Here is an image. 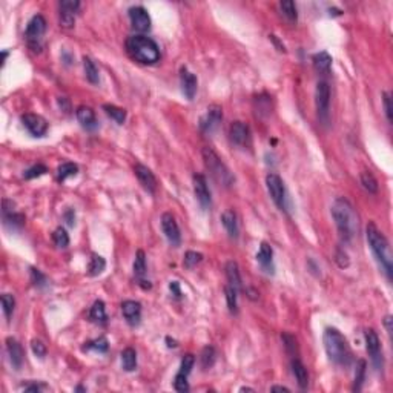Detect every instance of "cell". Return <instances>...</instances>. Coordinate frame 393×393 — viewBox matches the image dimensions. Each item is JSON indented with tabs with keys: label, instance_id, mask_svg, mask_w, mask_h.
Segmentation results:
<instances>
[{
	"label": "cell",
	"instance_id": "obj_28",
	"mask_svg": "<svg viewBox=\"0 0 393 393\" xmlns=\"http://www.w3.org/2000/svg\"><path fill=\"white\" fill-rule=\"evenodd\" d=\"M83 68H84V75L88 78V81L93 84H99V81H100L99 69L90 57H83Z\"/></svg>",
	"mask_w": 393,
	"mask_h": 393
},
{
	"label": "cell",
	"instance_id": "obj_38",
	"mask_svg": "<svg viewBox=\"0 0 393 393\" xmlns=\"http://www.w3.org/2000/svg\"><path fill=\"white\" fill-rule=\"evenodd\" d=\"M366 361L364 360H360L358 364H357V370H355V382H354V390L358 391L361 390V385L364 382V378H366Z\"/></svg>",
	"mask_w": 393,
	"mask_h": 393
},
{
	"label": "cell",
	"instance_id": "obj_37",
	"mask_svg": "<svg viewBox=\"0 0 393 393\" xmlns=\"http://www.w3.org/2000/svg\"><path fill=\"white\" fill-rule=\"evenodd\" d=\"M108 339L105 336H100L97 339H93L83 345V351H96V352H106L108 351Z\"/></svg>",
	"mask_w": 393,
	"mask_h": 393
},
{
	"label": "cell",
	"instance_id": "obj_43",
	"mask_svg": "<svg viewBox=\"0 0 393 393\" xmlns=\"http://www.w3.org/2000/svg\"><path fill=\"white\" fill-rule=\"evenodd\" d=\"M201 261H203V255H201V253L194 252V250H189V252H186V255H185L183 265H185V268H188V269H194L198 263H201Z\"/></svg>",
	"mask_w": 393,
	"mask_h": 393
},
{
	"label": "cell",
	"instance_id": "obj_1",
	"mask_svg": "<svg viewBox=\"0 0 393 393\" xmlns=\"http://www.w3.org/2000/svg\"><path fill=\"white\" fill-rule=\"evenodd\" d=\"M330 213L339 232V237L344 241H352L358 234V228H360L358 213L352 206V203L344 197H339L333 201L330 207Z\"/></svg>",
	"mask_w": 393,
	"mask_h": 393
},
{
	"label": "cell",
	"instance_id": "obj_52",
	"mask_svg": "<svg viewBox=\"0 0 393 393\" xmlns=\"http://www.w3.org/2000/svg\"><path fill=\"white\" fill-rule=\"evenodd\" d=\"M59 106H60V108H62V111H65V112H69V111H71L69 100H68V99H65V97H60V99H59Z\"/></svg>",
	"mask_w": 393,
	"mask_h": 393
},
{
	"label": "cell",
	"instance_id": "obj_15",
	"mask_svg": "<svg viewBox=\"0 0 393 393\" xmlns=\"http://www.w3.org/2000/svg\"><path fill=\"white\" fill-rule=\"evenodd\" d=\"M222 118H223L222 108L216 106V105H212V106L207 108V112L201 117L200 129L203 130V133H210V130H213L218 124L222 123Z\"/></svg>",
	"mask_w": 393,
	"mask_h": 393
},
{
	"label": "cell",
	"instance_id": "obj_40",
	"mask_svg": "<svg viewBox=\"0 0 393 393\" xmlns=\"http://www.w3.org/2000/svg\"><path fill=\"white\" fill-rule=\"evenodd\" d=\"M2 308H4V314H5L7 320H10L13 317V312L16 308V299L13 295H10V293L2 295Z\"/></svg>",
	"mask_w": 393,
	"mask_h": 393
},
{
	"label": "cell",
	"instance_id": "obj_16",
	"mask_svg": "<svg viewBox=\"0 0 393 393\" xmlns=\"http://www.w3.org/2000/svg\"><path fill=\"white\" fill-rule=\"evenodd\" d=\"M121 314L129 326H139L142 320V304L133 299H126L121 302Z\"/></svg>",
	"mask_w": 393,
	"mask_h": 393
},
{
	"label": "cell",
	"instance_id": "obj_53",
	"mask_svg": "<svg viewBox=\"0 0 393 393\" xmlns=\"http://www.w3.org/2000/svg\"><path fill=\"white\" fill-rule=\"evenodd\" d=\"M271 390L272 391H290L287 387H283V385H274V387H271Z\"/></svg>",
	"mask_w": 393,
	"mask_h": 393
},
{
	"label": "cell",
	"instance_id": "obj_24",
	"mask_svg": "<svg viewBox=\"0 0 393 393\" xmlns=\"http://www.w3.org/2000/svg\"><path fill=\"white\" fill-rule=\"evenodd\" d=\"M222 223H223L225 229L228 231L229 237H232V238H238V234H240L238 218H237V213H235L232 209H228V210L222 215Z\"/></svg>",
	"mask_w": 393,
	"mask_h": 393
},
{
	"label": "cell",
	"instance_id": "obj_54",
	"mask_svg": "<svg viewBox=\"0 0 393 393\" xmlns=\"http://www.w3.org/2000/svg\"><path fill=\"white\" fill-rule=\"evenodd\" d=\"M2 57H4V63H5V60H7V57H8V51H4V53H2Z\"/></svg>",
	"mask_w": 393,
	"mask_h": 393
},
{
	"label": "cell",
	"instance_id": "obj_44",
	"mask_svg": "<svg viewBox=\"0 0 393 393\" xmlns=\"http://www.w3.org/2000/svg\"><path fill=\"white\" fill-rule=\"evenodd\" d=\"M53 241L56 243L57 247L63 249V247H66L69 244V235H68V232L63 228H57L54 231V234H53Z\"/></svg>",
	"mask_w": 393,
	"mask_h": 393
},
{
	"label": "cell",
	"instance_id": "obj_31",
	"mask_svg": "<svg viewBox=\"0 0 393 393\" xmlns=\"http://www.w3.org/2000/svg\"><path fill=\"white\" fill-rule=\"evenodd\" d=\"M133 271H134V275L140 280H143L145 274H146V255L143 250H139L137 255H136V259H134V266H133Z\"/></svg>",
	"mask_w": 393,
	"mask_h": 393
},
{
	"label": "cell",
	"instance_id": "obj_32",
	"mask_svg": "<svg viewBox=\"0 0 393 393\" xmlns=\"http://www.w3.org/2000/svg\"><path fill=\"white\" fill-rule=\"evenodd\" d=\"M103 111L118 124H123L126 121V111L123 108H118L115 105H103Z\"/></svg>",
	"mask_w": 393,
	"mask_h": 393
},
{
	"label": "cell",
	"instance_id": "obj_25",
	"mask_svg": "<svg viewBox=\"0 0 393 393\" xmlns=\"http://www.w3.org/2000/svg\"><path fill=\"white\" fill-rule=\"evenodd\" d=\"M226 277L229 281V286H232L237 292L243 290V281H241V275H240V268L235 261H228L226 265Z\"/></svg>",
	"mask_w": 393,
	"mask_h": 393
},
{
	"label": "cell",
	"instance_id": "obj_22",
	"mask_svg": "<svg viewBox=\"0 0 393 393\" xmlns=\"http://www.w3.org/2000/svg\"><path fill=\"white\" fill-rule=\"evenodd\" d=\"M256 261L268 274H274V250L268 243H261L256 253Z\"/></svg>",
	"mask_w": 393,
	"mask_h": 393
},
{
	"label": "cell",
	"instance_id": "obj_10",
	"mask_svg": "<svg viewBox=\"0 0 393 393\" xmlns=\"http://www.w3.org/2000/svg\"><path fill=\"white\" fill-rule=\"evenodd\" d=\"M161 229H163V234L164 237L167 238V241L172 244V246H180L182 243V234H180V228L177 225V220L176 216H173L172 213L169 212H164L161 215Z\"/></svg>",
	"mask_w": 393,
	"mask_h": 393
},
{
	"label": "cell",
	"instance_id": "obj_8",
	"mask_svg": "<svg viewBox=\"0 0 393 393\" xmlns=\"http://www.w3.org/2000/svg\"><path fill=\"white\" fill-rule=\"evenodd\" d=\"M315 106L321 121H326L329 117V106H330V88L327 81H318L315 90Z\"/></svg>",
	"mask_w": 393,
	"mask_h": 393
},
{
	"label": "cell",
	"instance_id": "obj_47",
	"mask_svg": "<svg viewBox=\"0 0 393 393\" xmlns=\"http://www.w3.org/2000/svg\"><path fill=\"white\" fill-rule=\"evenodd\" d=\"M382 106H384V112H385L387 121L391 123L393 121V109H391V96H390V93H382Z\"/></svg>",
	"mask_w": 393,
	"mask_h": 393
},
{
	"label": "cell",
	"instance_id": "obj_45",
	"mask_svg": "<svg viewBox=\"0 0 393 393\" xmlns=\"http://www.w3.org/2000/svg\"><path fill=\"white\" fill-rule=\"evenodd\" d=\"M59 7H60V13L75 14L80 10V2H77V0H63Z\"/></svg>",
	"mask_w": 393,
	"mask_h": 393
},
{
	"label": "cell",
	"instance_id": "obj_9",
	"mask_svg": "<svg viewBox=\"0 0 393 393\" xmlns=\"http://www.w3.org/2000/svg\"><path fill=\"white\" fill-rule=\"evenodd\" d=\"M195 364V357L192 354H186L182 358L180 363V370L176 375V379H173V387H176L177 391H188L189 390V384H188V376L191 375L192 369Z\"/></svg>",
	"mask_w": 393,
	"mask_h": 393
},
{
	"label": "cell",
	"instance_id": "obj_49",
	"mask_svg": "<svg viewBox=\"0 0 393 393\" xmlns=\"http://www.w3.org/2000/svg\"><path fill=\"white\" fill-rule=\"evenodd\" d=\"M48 385L43 384V382H37V384H29V385H25L23 390L25 391H41V390H47Z\"/></svg>",
	"mask_w": 393,
	"mask_h": 393
},
{
	"label": "cell",
	"instance_id": "obj_21",
	"mask_svg": "<svg viewBox=\"0 0 393 393\" xmlns=\"http://www.w3.org/2000/svg\"><path fill=\"white\" fill-rule=\"evenodd\" d=\"M7 352L10 357V361L13 364L14 369H20L23 364V348L20 345V342L14 338H7Z\"/></svg>",
	"mask_w": 393,
	"mask_h": 393
},
{
	"label": "cell",
	"instance_id": "obj_39",
	"mask_svg": "<svg viewBox=\"0 0 393 393\" xmlns=\"http://www.w3.org/2000/svg\"><path fill=\"white\" fill-rule=\"evenodd\" d=\"M225 293H226V301H228V308L231 311V314H237L238 312V302H237V290L232 287V286H226L225 289Z\"/></svg>",
	"mask_w": 393,
	"mask_h": 393
},
{
	"label": "cell",
	"instance_id": "obj_13",
	"mask_svg": "<svg viewBox=\"0 0 393 393\" xmlns=\"http://www.w3.org/2000/svg\"><path fill=\"white\" fill-rule=\"evenodd\" d=\"M129 20L133 28L139 32H146L151 29V17L143 7H133L129 10Z\"/></svg>",
	"mask_w": 393,
	"mask_h": 393
},
{
	"label": "cell",
	"instance_id": "obj_35",
	"mask_svg": "<svg viewBox=\"0 0 393 393\" xmlns=\"http://www.w3.org/2000/svg\"><path fill=\"white\" fill-rule=\"evenodd\" d=\"M280 10H281L283 16H284L289 22L295 23V22L298 20L296 5L292 2V0H284V2H281V4H280Z\"/></svg>",
	"mask_w": 393,
	"mask_h": 393
},
{
	"label": "cell",
	"instance_id": "obj_23",
	"mask_svg": "<svg viewBox=\"0 0 393 393\" xmlns=\"http://www.w3.org/2000/svg\"><path fill=\"white\" fill-rule=\"evenodd\" d=\"M290 367H292V373H293L298 385L301 388H308V385H309V372H308V369H305V366L298 358H293L292 363H290Z\"/></svg>",
	"mask_w": 393,
	"mask_h": 393
},
{
	"label": "cell",
	"instance_id": "obj_14",
	"mask_svg": "<svg viewBox=\"0 0 393 393\" xmlns=\"http://www.w3.org/2000/svg\"><path fill=\"white\" fill-rule=\"evenodd\" d=\"M364 338H366V348L369 355L372 357L373 363L376 367L382 366V355H381V342L379 338L376 335V332L373 329H367L364 332Z\"/></svg>",
	"mask_w": 393,
	"mask_h": 393
},
{
	"label": "cell",
	"instance_id": "obj_7",
	"mask_svg": "<svg viewBox=\"0 0 393 393\" xmlns=\"http://www.w3.org/2000/svg\"><path fill=\"white\" fill-rule=\"evenodd\" d=\"M45 31H47V20H45V17L40 16V14H35L29 20V23L26 26V32H25L29 47L34 51H40V48H41L40 40H41L43 34H45Z\"/></svg>",
	"mask_w": 393,
	"mask_h": 393
},
{
	"label": "cell",
	"instance_id": "obj_6",
	"mask_svg": "<svg viewBox=\"0 0 393 393\" xmlns=\"http://www.w3.org/2000/svg\"><path fill=\"white\" fill-rule=\"evenodd\" d=\"M266 186H268L271 198L278 206V209L283 210V212H287V194H286V188H284V183H283L281 177L277 176V173H274V172L268 173Z\"/></svg>",
	"mask_w": 393,
	"mask_h": 393
},
{
	"label": "cell",
	"instance_id": "obj_4",
	"mask_svg": "<svg viewBox=\"0 0 393 393\" xmlns=\"http://www.w3.org/2000/svg\"><path fill=\"white\" fill-rule=\"evenodd\" d=\"M366 235H367L369 246H370L373 255L376 256L379 266L384 269L387 278L390 280V278H391V269H393V268H391V252H390V246H388L387 238L382 235V232H381L373 223H369V225H367Z\"/></svg>",
	"mask_w": 393,
	"mask_h": 393
},
{
	"label": "cell",
	"instance_id": "obj_41",
	"mask_svg": "<svg viewBox=\"0 0 393 393\" xmlns=\"http://www.w3.org/2000/svg\"><path fill=\"white\" fill-rule=\"evenodd\" d=\"M281 339L284 342V347L287 354H290L292 357H296L298 355V344H296V338L290 333H283L281 335Z\"/></svg>",
	"mask_w": 393,
	"mask_h": 393
},
{
	"label": "cell",
	"instance_id": "obj_33",
	"mask_svg": "<svg viewBox=\"0 0 393 393\" xmlns=\"http://www.w3.org/2000/svg\"><path fill=\"white\" fill-rule=\"evenodd\" d=\"M361 185L370 194H376L378 192V180L375 179V176L370 170L361 172Z\"/></svg>",
	"mask_w": 393,
	"mask_h": 393
},
{
	"label": "cell",
	"instance_id": "obj_50",
	"mask_svg": "<svg viewBox=\"0 0 393 393\" xmlns=\"http://www.w3.org/2000/svg\"><path fill=\"white\" fill-rule=\"evenodd\" d=\"M65 220H66V223H68L69 226H74V223H75V212H74V209H68V210H66Z\"/></svg>",
	"mask_w": 393,
	"mask_h": 393
},
{
	"label": "cell",
	"instance_id": "obj_42",
	"mask_svg": "<svg viewBox=\"0 0 393 393\" xmlns=\"http://www.w3.org/2000/svg\"><path fill=\"white\" fill-rule=\"evenodd\" d=\"M47 172H48V169H47L45 164H34V166H31L29 169H26V170L23 172V177H25L26 180H31V179H35V177L45 176Z\"/></svg>",
	"mask_w": 393,
	"mask_h": 393
},
{
	"label": "cell",
	"instance_id": "obj_11",
	"mask_svg": "<svg viewBox=\"0 0 393 393\" xmlns=\"http://www.w3.org/2000/svg\"><path fill=\"white\" fill-rule=\"evenodd\" d=\"M22 123L26 127L28 133L34 137H43L48 130V121L41 115H37V114H31V112L23 114Z\"/></svg>",
	"mask_w": 393,
	"mask_h": 393
},
{
	"label": "cell",
	"instance_id": "obj_46",
	"mask_svg": "<svg viewBox=\"0 0 393 393\" xmlns=\"http://www.w3.org/2000/svg\"><path fill=\"white\" fill-rule=\"evenodd\" d=\"M31 348H32V354H34L37 358L43 360V358L47 357V345L43 344L40 339H32V341H31Z\"/></svg>",
	"mask_w": 393,
	"mask_h": 393
},
{
	"label": "cell",
	"instance_id": "obj_36",
	"mask_svg": "<svg viewBox=\"0 0 393 393\" xmlns=\"http://www.w3.org/2000/svg\"><path fill=\"white\" fill-rule=\"evenodd\" d=\"M77 172H78V166L74 164V163H71V161L62 163V164L59 166V169H57L59 180H62V182L66 180V179H69V177L77 176Z\"/></svg>",
	"mask_w": 393,
	"mask_h": 393
},
{
	"label": "cell",
	"instance_id": "obj_48",
	"mask_svg": "<svg viewBox=\"0 0 393 393\" xmlns=\"http://www.w3.org/2000/svg\"><path fill=\"white\" fill-rule=\"evenodd\" d=\"M31 277H32V281L35 286H41L47 283V278L45 275H43L38 269H31Z\"/></svg>",
	"mask_w": 393,
	"mask_h": 393
},
{
	"label": "cell",
	"instance_id": "obj_2",
	"mask_svg": "<svg viewBox=\"0 0 393 393\" xmlns=\"http://www.w3.org/2000/svg\"><path fill=\"white\" fill-rule=\"evenodd\" d=\"M126 51L136 62L143 65H154L160 60L158 45L143 34L129 35L126 38Z\"/></svg>",
	"mask_w": 393,
	"mask_h": 393
},
{
	"label": "cell",
	"instance_id": "obj_19",
	"mask_svg": "<svg viewBox=\"0 0 393 393\" xmlns=\"http://www.w3.org/2000/svg\"><path fill=\"white\" fill-rule=\"evenodd\" d=\"M180 81H182V90H183V94L192 100L195 97V93H197V86H198V81H197V77L188 69V68H182L180 71Z\"/></svg>",
	"mask_w": 393,
	"mask_h": 393
},
{
	"label": "cell",
	"instance_id": "obj_51",
	"mask_svg": "<svg viewBox=\"0 0 393 393\" xmlns=\"http://www.w3.org/2000/svg\"><path fill=\"white\" fill-rule=\"evenodd\" d=\"M169 289H170V292L176 295L177 298H180L182 296V290H180V284L177 283V281H172L170 284H169Z\"/></svg>",
	"mask_w": 393,
	"mask_h": 393
},
{
	"label": "cell",
	"instance_id": "obj_20",
	"mask_svg": "<svg viewBox=\"0 0 393 393\" xmlns=\"http://www.w3.org/2000/svg\"><path fill=\"white\" fill-rule=\"evenodd\" d=\"M75 115H77V120L80 121V124L88 129V130H94L97 129L99 123H97V117H96V112L93 108L90 106H78L77 111H75Z\"/></svg>",
	"mask_w": 393,
	"mask_h": 393
},
{
	"label": "cell",
	"instance_id": "obj_3",
	"mask_svg": "<svg viewBox=\"0 0 393 393\" xmlns=\"http://www.w3.org/2000/svg\"><path fill=\"white\" fill-rule=\"evenodd\" d=\"M323 341H324L326 354L333 364L344 366V367L351 364V361H352L351 347H348L345 336L338 329H333V327L326 329Z\"/></svg>",
	"mask_w": 393,
	"mask_h": 393
},
{
	"label": "cell",
	"instance_id": "obj_18",
	"mask_svg": "<svg viewBox=\"0 0 393 393\" xmlns=\"http://www.w3.org/2000/svg\"><path fill=\"white\" fill-rule=\"evenodd\" d=\"M229 139L237 146H246L250 139V129L244 121H234L229 127Z\"/></svg>",
	"mask_w": 393,
	"mask_h": 393
},
{
	"label": "cell",
	"instance_id": "obj_26",
	"mask_svg": "<svg viewBox=\"0 0 393 393\" xmlns=\"http://www.w3.org/2000/svg\"><path fill=\"white\" fill-rule=\"evenodd\" d=\"M312 62H314V66L318 72L321 74H327L332 68V57L329 53L326 51H321V53H317L314 57H312Z\"/></svg>",
	"mask_w": 393,
	"mask_h": 393
},
{
	"label": "cell",
	"instance_id": "obj_5",
	"mask_svg": "<svg viewBox=\"0 0 393 393\" xmlns=\"http://www.w3.org/2000/svg\"><path fill=\"white\" fill-rule=\"evenodd\" d=\"M201 157H203V163H204L206 169L209 170V173L216 183H220L226 188H229L234 183V176L231 173V170L228 169V166L222 161V158L218 157V154L212 148H203Z\"/></svg>",
	"mask_w": 393,
	"mask_h": 393
},
{
	"label": "cell",
	"instance_id": "obj_34",
	"mask_svg": "<svg viewBox=\"0 0 393 393\" xmlns=\"http://www.w3.org/2000/svg\"><path fill=\"white\" fill-rule=\"evenodd\" d=\"M215 360H216L215 348H213L212 345H206L203 351H201V357H200L201 367H203V369H210V367L215 364Z\"/></svg>",
	"mask_w": 393,
	"mask_h": 393
},
{
	"label": "cell",
	"instance_id": "obj_12",
	"mask_svg": "<svg viewBox=\"0 0 393 393\" xmlns=\"http://www.w3.org/2000/svg\"><path fill=\"white\" fill-rule=\"evenodd\" d=\"M192 183H194V194L197 201L200 203V206L207 210L212 204V197H210V191L206 182V177L201 176V173H195L192 177Z\"/></svg>",
	"mask_w": 393,
	"mask_h": 393
},
{
	"label": "cell",
	"instance_id": "obj_27",
	"mask_svg": "<svg viewBox=\"0 0 393 393\" xmlns=\"http://www.w3.org/2000/svg\"><path fill=\"white\" fill-rule=\"evenodd\" d=\"M120 357H121V366L126 372H133L137 369V352L133 347H126Z\"/></svg>",
	"mask_w": 393,
	"mask_h": 393
},
{
	"label": "cell",
	"instance_id": "obj_30",
	"mask_svg": "<svg viewBox=\"0 0 393 393\" xmlns=\"http://www.w3.org/2000/svg\"><path fill=\"white\" fill-rule=\"evenodd\" d=\"M90 318L96 323H106L108 317H106V308H105V302L102 299H97L90 312Z\"/></svg>",
	"mask_w": 393,
	"mask_h": 393
},
{
	"label": "cell",
	"instance_id": "obj_17",
	"mask_svg": "<svg viewBox=\"0 0 393 393\" xmlns=\"http://www.w3.org/2000/svg\"><path fill=\"white\" fill-rule=\"evenodd\" d=\"M134 172H136V176H137V179H139V182H140V185L143 186L145 191H148L149 194H154L157 191V179L154 176V172L148 166H145L142 163H137L134 166Z\"/></svg>",
	"mask_w": 393,
	"mask_h": 393
},
{
	"label": "cell",
	"instance_id": "obj_29",
	"mask_svg": "<svg viewBox=\"0 0 393 393\" xmlns=\"http://www.w3.org/2000/svg\"><path fill=\"white\" fill-rule=\"evenodd\" d=\"M106 268V261L103 256L97 255V253H93L91 255V259H90V266H88V274L91 277H97L100 275Z\"/></svg>",
	"mask_w": 393,
	"mask_h": 393
}]
</instances>
